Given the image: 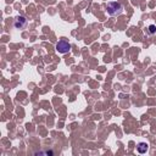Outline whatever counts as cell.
<instances>
[{
    "label": "cell",
    "mask_w": 156,
    "mask_h": 156,
    "mask_svg": "<svg viewBox=\"0 0 156 156\" xmlns=\"http://www.w3.org/2000/svg\"><path fill=\"white\" fill-rule=\"evenodd\" d=\"M107 12L111 16H119L123 12V6L117 1L108 2L107 4Z\"/></svg>",
    "instance_id": "obj_1"
},
{
    "label": "cell",
    "mask_w": 156,
    "mask_h": 156,
    "mask_svg": "<svg viewBox=\"0 0 156 156\" xmlns=\"http://www.w3.org/2000/svg\"><path fill=\"white\" fill-rule=\"evenodd\" d=\"M56 50L61 54H66L71 50V44L66 40V39H61L57 44H56Z\"/></svg>",
    "instance_id": "obj_2"
},
{
    "label": "cell",
    "mask_w": 156,
    "mask_h": 156,
    "mask_svg": "<svg viewBox=\"0 0 156 156\" xmlns=\"http://www.w3.org/2000/svg\"><path fill=\"white\" fill-rule=\"evenodd\" d=\"M27 26V20L23 16H17L15 18V28L17 29H23Z\"/></svg>",
    "instance_id": "obj_3"
},
{
    "label": "cell",
    "mask_w": 156,
    "mask_h": 156,
    "mask_svg": "<svg viewBox=\"0 0 156 156\" xmlns=\"http://www.w3.org/2000/svg\"><path fill=\"white\" fill-rule=\"evenodd\" d=\"M136 147H138V151L140 154H145L147 151V144L146 143H139Z\"/></svg>",
    "instance_id": "obj_4"
},
{
    "label": "cell",
    "mask_w": 156,
    "mask_h": 156,
    "mask_svg": "<svg viewBox=\"0 0 156 156\" xmlns=\"http://www.w3.org/2000/svg\"><path fill=\"white\" fill-rule=\"evenodd\" d=\"M155 30H156V27H155L154 24H151V26L149 27V32H150V34H154V33H155Z\"/></svg>",
    "instance_id": "obj_5"
}]
</instances>
